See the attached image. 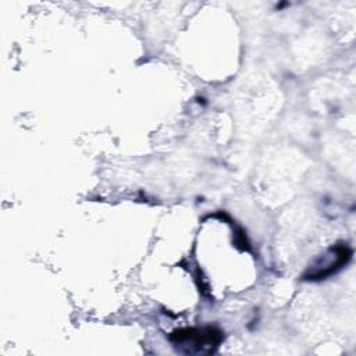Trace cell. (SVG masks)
Masks as SVG:
<instances>
[{"label":"cell","mask_w":356,"mask_h":356,"mask_svg":"<svg viewBox=\"0 0 356 356\" xmlns=\"http://www.w3.org/2000/svg\"><path fill=\"white\" fill-rule=\"evenodd\" d=\"M170 341L184 353H213L222 341V334L214 327L181 328L170 334Z\"/></svg>","instance_id":"cell-1"}]
</instances>
